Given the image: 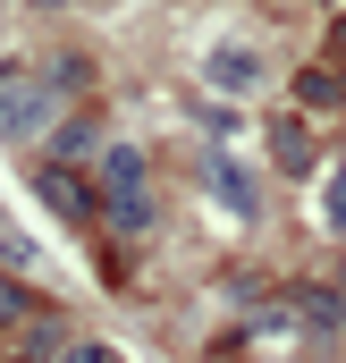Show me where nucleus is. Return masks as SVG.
Wrapping results in <instances>:
<instances>
[{
    "instance_id": "f257e3e1",
    "label": "nucleus",
    "mask_w": 346,
    "mask_h": 363,
    "mask_svg": "<svg viewBox=\"0 0 346 363\" xmlns=\"http://www.w3.org/2000/svg\"><path fill=\"white\" fill-rule=\"evenodd\" d=\"M93 203H101V220L110 228H144V152L135 144H101L93 152Z\"/></svg>"
},
{
    "instance_id": "f03ea898",
    "label": "nucleus",
    "mask_w": 346,
    "mask_h": 363,
    "mask_svg": "<svg viewBox=\"0 0 346 363\" xmlns=\"http://www.w3.org/2000/svg\"><path fill=\"white\" fill-rule=\"evenodd\" d=\"M203 85H211V93H262V85H270V60H262L245 34H228V43L203 51Z\"/></svg>"
},
{
    "instance_id": "7ed1b4c3",
    "label": "nucleus",
    "mask_w": 346,
    "mask_h": 363,
    "mask_svg": "<svg viewBox=\"0 0 346 363\" xmlns=\"http://www.w3.org/2000/svg\"><path fill=\"white\" fill-rule=\"evenodd\" d=\"M51 110H60V93L43 77H0V135H34Z\"/></svg>"
},
{
    "instance_id": "20e7f679",
    "label": "nucleus",
    "mask_w": 346,
    "mask_h": 363,
    "mask_svg": "<svg viewBox=\"0 0 346 363\" xmlns=\"http://www.w3.org/2000/svg\"><path fill=\"white\" fill-rule=\"evenodd\" d=\"M43 203H51V211H68V220H93V211H101V203H93V178H77V169H43Z\"/></svg>"
},
{
    "instance_id": "39448f33",
    "label": "nucleus",
    "mask_w": 346,
    "mask_h": 363,
    "mask_svg": "<svg viewBox=\"0 0 346 363\" xmlns=\"http://www.w3.org/2000/svg\"><path fill=\"white\" fill-rule=\"evenodd\" d=\"M203 178H211V194L220 203H237V211H254V178L228 161V152H203Z\"/></svg>"
},
{
    "instance_id": "423d86ee",
    "label": "nucleus",
    "mask_w": 346,
    "mask_h": 363,
    "mask_svg": "<svg viewBox=\"0 0 346 363\" xmlns=\"http://www.w3.org/2000/svg\"><path fill=\"white\" fill-rule=\"evenodd\" d=\"M270 152H279L287 178H304V169H313V152H304V118H270Z\"/></svg>"
},
{
    "instance_id": "0eeeda50",
    "label": "nucleus",
    "mask_w": 346,
    "mask_h": 363,
    "mask_svg": "<svg viewBox=\"0 0 346 363\" xmlns=\"http://www.w3.org/2000/svg\"><path fill=\"white\" fill-rule=\"evenodd\" d=\"M296 93H304V110H338L346 101V68H304Z\"/></svg>"
},
{
    "instance_id": "6e6552de",
    "label": "nucleus",
    "mask_w": 346,
    "mask_h": 363,
    "mask_svg": "<svg viewBox=\"0 0 346 363\" xmlns=\"http://www.w3.org/2000/svg\"><path fill=\"white\" fill-rule=\"evenodd\" d=\"M0 254H9V262H34V245L17 237V220H9V211H0Z\"/></svg>"
},
{
    "instance_id": "1a4fd4ad",
    "label": "nucleus",
    "mask_w": 346,
    "mask_h": 363,
    "mask_svg": "<svg viewBox=\"0 0 346 363\" xmlns=\"http://www.w3.org/2000/svg\"><path fill=\"white\" fill-rule=\"evenodd\" d=\"M68 363H127L118 347H68Z\"/></svg>"
},
{
    "instance_id": "9d476101",
    "label": "nucleus",
    "mask_w": 346,
    "mask_h": 363,
    "mask_svg": "<svg viewBox=\"0 0 346 363\" xmlns=\"http://www.w3.org/2000/svg\"><path fill=\"white\" fill-rule=\"evenodd\" d=\"M330 220H338V228H346V178L330 186Z\"/></svg>"
},
{
    "instance_id": "9b49d317",
    "label": "nucleus",
    "mask_w": 346,
    "mask_h": 363,
    "mask_svg": "<svg viewBox=\"0 0 346 363\" xmlns=\"http://www.w3.org/2000/svg\"><path fill=\"white\" fill-rule=\"evenodd\" d=\"M330 60H346V17H338V26H330Z\"/></svg>"
},
{
    "instance_id": "f8f14e48",
    "label": "nucleus",
    "mask_w": 346,
    "mask_h": 363,
    "mask_svg": "<svg viewBox=\"0 0 346 363\" xmlns=\"http://www.w3.org/2000/svg\"><path fill=\"white\" fill-rule=\"evenodd\" d=\"M9 363H34V355H9Z\"/></svg>"
}]
</instances>
